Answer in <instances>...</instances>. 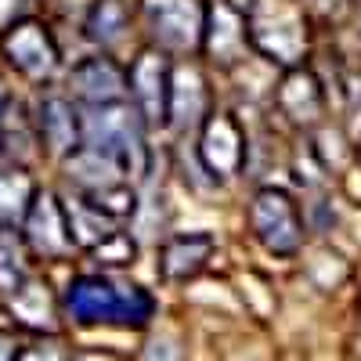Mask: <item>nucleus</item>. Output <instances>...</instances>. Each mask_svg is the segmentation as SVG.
Instances as JSON below:
<instances>
[{
    "mask_svg": "<svg viewBox=\"0 0 361 361\" xmlns=\"http://www.w3.org/2000/svg\"><path fill=\"white\" fill-rule=\"evenodd\" d=\"M243 156H246V148H243V134H238V127L231 123L228 116L209 119L206 137H202L206 166L214 173H235L238 166H243Z\"/></svg>",
    "mask_w": 361,
    "mask_h": 361,
    "instance_id": "nucleus-7",
    "label": "nucleus"
},
{
    "mask_svg": "<svg viewBox=\"0 0 361 361\" xmlns=\"http://www.w3.org/2000/svg\"><path fill=\"white\" fill-rule=\"evenodd\" d=\"M127 29V11L119 0H98L94 4V15L87 22V37L90 40H102V44H112L119 33Z\"/></svg>",
    "mask_w": 361,
    "mask_h": 361,
    "instance_id": "nucleus-12",
    "label": "nucleus"
},
{
    "mask_svg": "<svg viewBox=\"0 0 361 361\" xmlns=\"http://www.w3.org/2000/svg\"><path fill=\"white\" fill-rule=\"evenodd\" d=\"M40 130H44V137H47V145L54 148V152H69V148H76L80 127H76V112L69 109V102L47 98L40 105Z\"/></svg>",
    "mask_w": 361,
    "mask_h": 361,
    "instance_id": "nucleus-10",
    "label": "nucleus"
},
{
    "mask_svg": "<svg viewBox=\"0 0 361 361\" xmlns=\"http://www.w3.org/2000/svg\"><path fill=\"white\" fill-rule=\"evenodd\" d=\"M33 185L25 180L22 170H0V228H11L22 214H29Z\"/></svg>",
    "mask_w": 361,
    "mask_h": 361,
    "instance_id": "nucleus-11",
    "label": "nucleus"
},
{
    "mask_svg": "<svg viewBox=\"0 0 361 361\" xmlns=\"http://www.w3.org/2000/svg\"><path fill=\"white\" fill-rule=\"evenodd\" d=\"M25 238H29V246H33L37 253H44V257H62L73 246V231H69L62 209H58V202L51 195L33 199V206H29Z\"/></svg>",
    "mask_w": 361,
    "mask_h": 361,
    "instance_id": "nucleus-6",
    "label": "nucleus"
},
{
    "mask_svg": "<svg viewBox=\"0 0 361 361\" xmlns=\"http://www.w3.org/2000/svg\"><path fill=\"white\" fill-rule=\"evenodd\" d=\"M209 253H214V238L209 235H177V238H170L166 250H163V260H159L163 279L180 282V279L195 275V271L209 260Z\"/></svg>",
    "mask_w": 361,
    "mask_h": 361,
    "instance_id": "nucleus-8",
    "label": "nucleus"
},
{
    "mask_svg": "<svg viewBox=\"0 0 361 361\" xmlns=\"http://www.w3.org/2000/svg\"><path fill=\"white\" fill-rule=\"evenodd\" d=\"M18 361H73L66 350H58L54 343H37V347H22Z\"/></svg>",
    "mask_w": 361,
    "mask_h": 361,
    "instance_id": "nucleus-13",
    "label": "nucleus"
},
{
    "mask_svg": "<svg viewBox=\"0 0 361 361\" xmlns=\"http://www.w3.org/2000/svg\"><path fill=\"white\" fill-rule=\"evenodd\" d=\"M148 18L163 47L188 51L202 29V15L192 0H148Z\"/></svg>",
    "mask_w": 361,
    "mask_h": 361,
    "instance_id": "nucleus-4",
    "label": "nucleus"
},
{
    "mask_svg": "<svg viewBox=\"0 0 361 361\" xmlns=\"http://www.w3.org/2000/svg\"><path fill=\"white\" fill-rule=\"evenodd\" d=\"M130 94L141 109L145 119L163 123L166 119V102H170V76H166V62L159 54H141L134 69H130Z\"/></svg>",
    "mask_w": 361,
    "mask_h": 361,
    "instance_id": "nucleus-5",
    "label": "nucleus"
},
{
    "mask_svg": "<svg viewBox=\"0 0 361 361\" xmlns=\"http://www.w3.org/2000/svg\"><path fill=\"white\" fill-rule=\"evenodd\" d=\"M66 311L80 325H145L156 304L141 286H127L102 275H80L66 289Z\"/></svg>",
    "mask_w": 361,
    "mask_h": 361,
    "instance_id": "nucleus-1",
    "label": "nucleus"
},
{
    "mask_svg": "<svg viewBox=\"0 0 361 361\" xmlns=\"http://www.w3.org/2000/svg\"><path fill=\"white\" fill-rule=\"evenodd\" d=\"M76 90L90 105H116L119 98V73L109 58H90L76 69Z\"/></svg>",
    "mask_w": 361,
    "mask_h": 361,
    "instance_id": "nucleus-9",
    "label": "nucleus"
},
{
    "mask_svg": "<svg viewBox=\"0 0 361 361\" xmlns=\"http://www.w3.org/2000/svg\"><path fill=\"white\" fill-rule=\"evenodd\" d=\"M250 221H253L257 238L271 253L293 257L300 250V214H296V202L286 192H275V188L260 192Z\"/></svg>",
    "mask_w": 361,
    "mask_h": 361,
    "instance_id": "nucleus-2",
    "label": "nucleus"
},
{
    "mask_svg": "<svg viewBox=\"0 0 361 361\" xmlns=\"http://www.w3.org/2000/svg\"><path fill=\"white\" fill-rule=\"evenodd\" d=\"M0 112H4V87H0Z\"/></svg>",
    "mask_w": 361,
    "mask_h": 361,
    "instance_id": "nucleus-15",
    "label": "nucleus"
},
{
    "mask_svg": "<svg viewBox=\"0 0 361 361\" xmlns=\"http://www.w3.org/2000/svg\"><path fill=\"white\" fill-rule=\"evenodd\" d=\"M18 354H22L18 340L11 333H0V361H18Z\"/></svg>",
    "mask_w": 361,
    "mask_h": 361,
    "instance_id": "nucleus-14",
    "label": "nucleus"
},
{
    "mask_svg": "<svg viewBox=\"0 0 361 361\" xmlns=\"http://www.w3.org/2000/svg\"><path fill=\"white\" fill-rule=\"evenodd\" d=\"M4 51H8V62L25 73V76H33V80H44L54 73L58 66V51L47 37V29L40 22H18L8 29V37H4Z\"/></svg>",
    "mask_w": 361,
    "mask_h": 361,
    "instance_id": "nucleus-3",
    "label": "nucleus"
}]
</instances>
